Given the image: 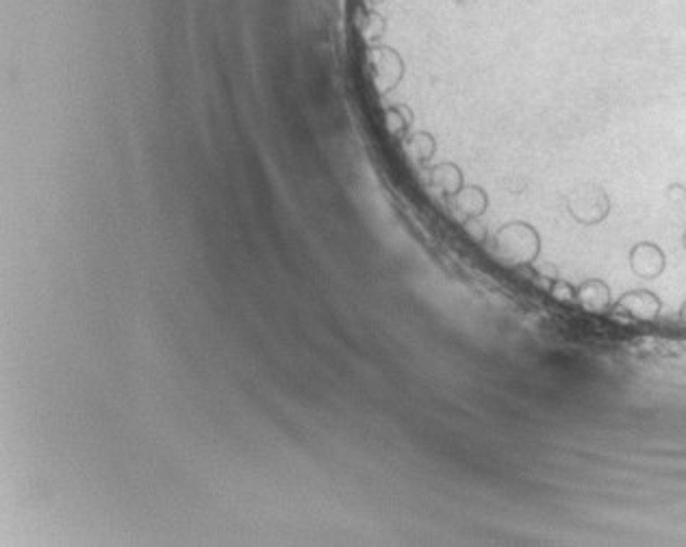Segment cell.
<instances>
[{"instance_id":"1","label":"cell","mask_w":686,"mask_h":547,"mask_svg":"<svg viewBox=\"0 0 686 547\" xmlns=\"http://www.w3.org/2000/svg\"><path fill=\"white\" fill-rule=\"evenodd\" d=\"M495 248L504 259V263H510V265L532 263L541 252V239L530 224L512 222L497 232Z\"/></svg>"},{"instance_id":"2","label":"cell","mask_w":686,"mask_h":547,"mask_svg":"<svg viewBox=\"0 0 686 547\" xmlns=\"http://www.w3.org/2000/svg\"><path fill=\"white\" fill-rule=\"evenodd\" d=\"M485 207H487V196L483 193V189L473 187V189L459 193V209L465 211L467 215L476 218L485 211Z\"/></svg>"},{"instance_id":"3","label":"cell","mask_w":686,"mask_h":547,"mask_svg":"<svg viewBox=\"0 0 686 547\" xmlns=\"http://www.w3.org/2000/svg\"><path fill=\"white\" fill-rule=\"evenodd\" d=\"M550 293H552V298H554V300H558V302H571V300H573V295H575V291H573L565 281H561V278H556V281H554V285H552Z\"/></svg>"}]
</instances>
